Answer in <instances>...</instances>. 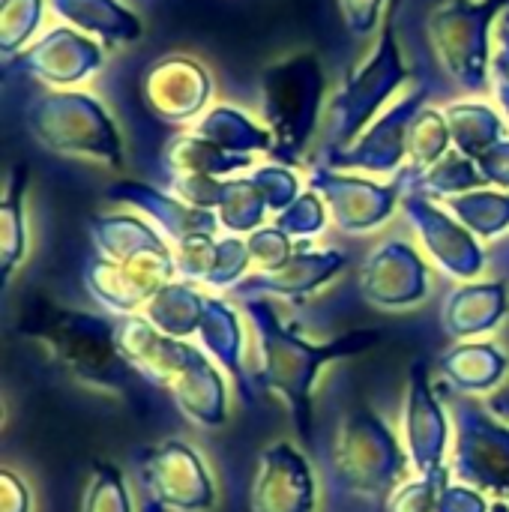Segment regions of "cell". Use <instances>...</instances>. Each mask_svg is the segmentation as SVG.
Masks as SVG:
<instances>
[{
  "label": "cell",
  "mask_w": 509,
  "mask_h": 512,
  "mask_svg": "<svg viewBox=\"0 0 509 512\" xmlns=\"http://www.w3.org/2000/svg\"><path fill=\"white\" fill-rule=\"evenodd\" d=\"M489 411L492 414H498L501 420H507L509 423V387L504 393H495L492 399H489Z\"/></svg>",
  "instance_id": "cell-50"
},
{
  "label": "cell",
  "mask_w": 509,
  "mask_h": 512,
  "mask_svg": "<svg viewBox=\"0 0 509 512\" xmlns=\"http://www.w3.org/2000/svg\"><path fill=\"white\" fill-rule=\"evenodd\" d=\"M492 512H509V501H504V498H498V501L492 504Z\"/></svg>",
  "instance_id": "cell-52"
},
{
  "label": "cell",
  "mask_w": 509,
  "mask_h": 512,
  "mask_svg": "<svg viewBox=\"0 0 509 512\" xmlns=\"http://www.w3.org/2000/svg\"><path fill=\"white\" fill-rule=\"evenodd\" d=\"M117 327V315L63 309L51 300H33L18 312V333L36 342L63 375L87 390L132 399L141 378L117 348Z\"/></svg>",
  "instance_id": "cell-2"
},
{
  "label": "cell",
  "mask_w": 509,
  "mask_h": 512,
  "mask_svg": "<svg viewBox=\"0 0 509 512\" xmlns=\"http://www.w3.org/2000/svg\"><path fill=\"white\" fill-rule=\"evenodd\" d=\"M117 348L126 357V363L135 369V375L159 390H171L177 375L189 366L198 345H189V339H174L162 333L147 315H126L117 327Z\"/></svg>",
  "instance_id": "cell-20"
},
{
  "label": "cell",
  "mask_w": 509,
  "mask_h": 512,
  "mask_svg": "<svg viewBox=\"0 0 509 512\" xmlns=\"http://www.w3.org/2000/svg\"><path fill=\"white\" fill-rule=\"evenodd\" d=\"M252 512H315L318 483L309 459L288 441L267 447L252 483Z\"/></svg>",
  "instance_id": "cell-19"
},
{
  "label": "cell",
  "mask_w": 509,
  "mask_h": 512,
  "mask_svg": "<svg viewBox=\"0 0 509 512\" xmlns=\"http://www.w3.org/2000/svg\"><path fill=\"white\" fill-rule=\"evenodd\" d=\"M24 126L48 153L90 159L111 171L126 165L120 126L93 93L39 90L24 102Z\"/></svg>",
  "instance_id": "cell-3"
},
{
  "label": "cell",
  "mask_w": 509,
  "mask_h": 512,
  "mask_svg": "<svg viewBox=\"0 0 509 512\" xmlns=\"http://www.w3.org/2000/svg\"><path fill=\"white\" fill-rule=\"evenodd\" d=\"M450 411L456 420L453 465L459 483L483 495L509 498V423L480 405L474 396L453 393Z\"/></svg>",
  "instance_id": "cell-8"
},
{
  "label": "cell",
  "mask_w": 509,
  "mask_h": 512,
  "mask_svg": "<svg viewBox=\"0 0 509 512\" xmlns=\"http://www.w3.org/2000/svg\"><path fill=\"white\" fill-rule=\"evenodd\" d=\"M204 309H207V294H201L195 282L174 279L147 303L141 315H147L162 333L174 339H192L198 336Z\"/></svg>",
  "instance_id": "cell-33"
},
{
  "label": "cell",
  "mask_w": 509,
  "mask_h": 512,
  "mask_svg": "<svg viewBox=\"0 0 509 512\" xmlns=\"http://www.w3.org/2000/svg\"><path fill=\"white\" fill-rule=\"evenodd\" d=\"M360 294L378 309H411L429 297V264L408 240H384L360 267Z\"/></svg>",
  "instance_id": "cell-17"
},
{
  "label": "cell",
  "mask_w": 509,
  "mask_h": 512,
  "mask_svg": "<svg viewBox=\"0 0 509 512\" xmlns=\"http://www.w3.org/2000/svg\"><path fill=\"white\" fill-rule=\"evenodd\" d=\"M387 0H339V12L351 36L366 39L381 27V12Z\"/></svg>",
  "instance_id": "cell-45"
},
{
  "label": "cell",
  "mask_w": 509,
  "mask_h": 512,
  "mask_svg": "<svg viewBox=\"0 0 509 512\" xmlns=\"http://www.w3.org/2000/svg\"><path fill=\"white\" fill-rule=\"evenodd\" d=\"M195 135L231 150V153H246V156H255V153H267L273 150V135L267 126H258L243 108H234V105H213L207 108L195 123L192 129Z\"/></svg>",
  "instance_id": "cell-29"
},
{
  "label": "cell",
  "mask_w": 509,
  "mask_h": 512,
  "mask_svg": "<svg viewBox=\"0 0 509 512\" xmlns=\"http://www.w3.org/2000/svg\"><path fill=\"white\" fill-rule=\"evenodd\" d=\"M348 267V255L339 249H315L309 240L297 243V252L276 270L249 273L231 294L240 300L255 297H282L291 303H303L330 285Z\"/></svg>",
  "instance_id": "cell-18"
},
{
  "label": "cell",
  "mask_w": 509,
  "mask_h": 512,
  "mask_svg": "<svg viewBox=\"0 0 509 512\" xmlns=\"http://www.w3.org/2000/svg\"><path fill=\"white\" fill-rule=\"evenodd\" d=\"M402 213L417 231L423 249L429 258L459 282H474L483 267H486V249L474 231H468L447 207L438 201L420 195V192H405L402 195Z\"/></svg>",
  "instance_id": "cell-12"
},
{
  "label": "cell",
  "mask_w": 509,
  "mask_h": 512,
  "mask_svg": "<svg viewBox=\"0 0 509 512\" xmlns=\"http://www.w3.org/2000/svg\"><path fill=\"white\" fill-rule=\"evenodd\" d=\"M246 246H249L252 264L258 270H276L297 252V243L285 231H279L276 225H264V228L252 231L246 237Z\"/></svg>",
  "instance_id": "cell-43"
},
{
  "label": "cell",
  "mask_w": 509,
  "mask_h": 512,
  "mask_svg": "<svg viewBox=\"0 0 509 512\" xmlns=\"http://www.w3.org/2000/svg\"><path fill=\"white\" fill-rule=\"evenodd\" d=\"M141 99L162 123H195L213 99V75L198 57L165 54L141 75Z\"/></svg>",
  "instance_id": "cell-14"
},
{
  "label": "cell",
  "mask_w": 509,
  "mask_h": 512,
  "mask_svg": "<svg viewBox=\"0 0 509 512\" xmlns=\"http://www.w3.org/2000/svg\"><path fill=\"white\" fill-rule=\"evenodd\" d=\"M330 465L345 492L387 504V498L408 480L411 459L390 423L360 402L336 429Z\"/></svg>",
  "instance_id": "cell-5"
},
{
  "label": "cell",
  "mask_w": 509,
  "mask_h": 512,
  "mask_svg": "<svg viewBox=\"0 0 509 512\" xmlns=\"http://www.w3.org/2000/svg\"><path fill=\"white\" fill-rule=\"evenodd\" d=\"M444 114L450 123L453 150H459L468 159H480L492 144L504 141V117L489 102H480V99L450 102Z\"/></svg>",
  "instance_id": "cell-32"
},
{
  "label": "cell",
  "mask_w": 509,
  "mask_h": 512,
  "mask_svg": "<svg viewBox=\"0 0 509 512\" xmlns=\"http://www.w3.org/2000/svg\"><path fill=\"white\" fill-rule=\"evenodd\" d=\"M492 93H495L504 117L509 120V66H504L501 60H495V66H492Z\"/></svg>",
  "instance_id": "cell-49"
},
{
  "label": "cell",
  "mask_w": 509,
  "mask_h": 512,
  "mask_svg": "<svg viewBox=\"0 0 509 512\" xmlns=\"http://www.w3.org/2000/svg\"><path fill=\"white\" fill-rule=\"evenodd\" d=\"M414 78V69H408L399 39H396V9L387 15L381 27V39L366 54L363 63H357L339 93L330 102V141L327 147H348L357 141V135L378 117L381 105Z\"/></svg>",
  "instance_id": "cell-7"
},
{
  "label": "cell",
  "mask_w": 509,
  "mask_h": 512,
  "mask_svg": "<svg viewBox=\"0 0 509 512\" xmlns=\"http://www.w3.org/2000/svg\"><path fill=\"white\" fill-rule=\"evenodd\" d=\"M0 512H33L27 483L9 468L0 471Z\"/></svg>",
  "instance_id": "cell-48"
},
{
  "label": "cell",
  "mask_w": 509,
  "mask_h": 512,
  "mask_svg": "<svg viewBox=\"0 0 509 512\" xmlns=\"http://www.w3.org/2000/svg\"><path fill=\"white\" fill-rule=\"evenodd\" d=\"M429 99V81L396 99L384 114H378L354 144L348 147H324L321 159L336 171H366V174H399L408 159V129L417 111Z\"/></svg>",
  "instance_id": "cell-10"
},
{
  "label": "cell",
  "mask_w": 509,
  "mask_h": 512,
  "mask_svg": "<svg viewBox=\"0 0 509 512\" xmlns=\"http://www.w3.org/2000/svg\"><path fill=\"white\" fill-rule=\"evenodd\" d=\"M246 315L252 318L255 336H258V372L255 387L264 393L279 396L288 411L291 423L297 429V438L312 444V393L327 363L357 357L381 345V330H354L342 333L330 342H309L294 327H288L276 306L267 297L243 300Z\"/></svg>",
  "instance_id": "cell-1"
},
{
  "label": "cell",
  "mask_w": 509,
  "mask_h": 512,
  "mask_svg": "<svg viewBox=\"0 0 509 512\" xmlns=\"http://www.w3.org/2000/svg\"><path fill=\"white\" fill-rule=\"evenodd\" d=\"M509 312V291L504 282H465L453 288L441 309V327L456 342H474L501 327Z\"/></svg>",
  "instance_id": "cell-24"
},
{
  "label": "cell",
  "mask_w": 509,
  "mask_h": 512,
  "mask_svg": "<svg viewBox=\"0 0 509 512\" xmlns=\"http://www.w3.org/2000/svg\"><path fill=\"white\" fill-rule=\"evenodd\" d=\"M249 177L255 180V186L261 189V195H264V201H267V207H270V213H282V210H288L297 198H300V177H297V171L294 168H288V165H279V162H267V165H255L252 171H249Z\"/></svg>",
  "instance_id": "cell-42"
},
{
  "label": "cell",
  "mask_w": 509,
  "mask_h": 512,
  "mask_svg": "<svg viewBox=\"0 0 509 512\" xmlns=\"http://www.w3.org/2000/svg\"><path fill=\"white\" fill-rule=\"evenodd\" d=\"M177 276L216 291H234L252 267L246 237H192L174 246Z\"/></svg>",
  "instance_id": "cell-22"
},
{
  "label": "cell",
  "mask_w": 509,
  "mask_h": 512,
  "mask_svg": "<svg viewBox=\"0 0 509 512\" xmlns=\"http://www.w3.org/2000/svg\"><path fill=\"white\" fill-rule=\"evenodd\" d=\"M453 471H441V474H417L414 480H405L384 504V512H438V498L441 489L450 483Z\"/></svg>",
  "instance_id": "cell-41"
},
{
  "label": "cell",
  "mask_w": 509,
  "mask_h": 512,
  "mask_svg": "<svg viewBox=\"0 0 509 512\" xmlns=\"http://www.w3.org/2000/svg\"><path fill=\"white\" fill-rule=\"evenodd\" d=\"M453 150V135L444 108L423 105L408 129V174H423Z\"/></svg>",
  "instance_id": "cell-36"
},
{
  "label": "cell",
  "mask_w": 509,
  "mask_h": 512,
  "mask_svg": "<svg viewBox=\"0 0 509 512\" xmlns=\"http://www.w3.org/2000/svg\"><path fill=\"white\" fill-rule=\"evenodd\" d=\"M168 396L174 399L177 411L201 429H219L228 420V387L219 372V363L198 348L189 366L177 375Z\"/></svg>",
  "instance_id": "cell-25"
},
{
  "label": "cell",
  "mask_w": 509,
  "mask_h": 512,
  "mask_svg": "<svg viewBox=\"0 0 509 512\" xmlns=\"http://www.w3.org/2000/svg\"><path fill=\"white\" fill-rule=\"evenodd\" d=\"M309 189L327 201V210L342 234H369L381 228L396 207H402L408 183L402 171L390 183H378L354 171H336L324 162H315L309 171Z\"/></svg>",
  "instance_id": "cell-11"
},
{
  "label": "cell",
  "mask_w": 509,
  "mask_h": 512,
  "mask_svg": "<svg viewBox=\"0 0 509 512\" xmlns=\"http://www.w3.org/2000/svg\"><path fill=\"white\" fill-rule=\"evenodd\" d=\"M18 69L51 90H72L90 81L105 63V45L69 24L45 30L15 57Z\"/></svg>",
  "instance_id": "cell-15"
},
{
  "label": "cell",
  "mask_w": 509,
  "mask_h": 512,
  "mask_svg": "<svg viewBox=\"0 0 509 512\" xmlns=\"http://www.w3.org/2000/svg\"><path fill=\"white\" fill-rule=\"evenodd\" d=\"M327 219H330L327 201L315 189H303L300 198L288 210H282L273 225L285 231L291 240H312L327 228Z\"/></svg>",
  "instance_id": "cell-40"
},
{
  "label": "cell",
  "mask_w": 509,
  "mask_h": 512,
  "mask_svg": "<svg viewBox=\"0 0 509 512\" xmlns=\"http://www.w3.org/2000/svg\"><path fill=\"white\" fill-rule=\"evenodd\" d=\"M27 165H15L0 198V276L9 285L12 273L27 258Z\"/></svg>",
  "instance_id": "cell-31"
},
{
  "label": "cell",
  "mask_w": 509,
  "mask_h": 512,
  "mask_svg": "<svg viewBox=\"0 0 509 512\" xmlns=\"http://www.w3.org/2000/svg\"><path fill=\"white\" fill-rule=\"evenodd\" d=\"M438 512H492L486 495L468 483H447L438 498Z\"/></svg>",
  "instance_id": "cell-46"
},
{
  "label": "cell",
  "mask_w": 509,
  "mask_h": 512,
  "mask_svg": "<svg viewBox=\"0 0 509 512\" xmlns=\"http://www.w3.org/2000/svg\"><path fill=\"white\" fill-rule=\"evenodd\" d=\"M48 9L69 27L99 39L105 48H120L141 39L144 24L123 0H48Z\"/></svg>",
  "instance_id": "cell-26"
},
{
  "label": "cell",
  "mask_w": 509,
  "mask_h": 512,
  "mask_svg": "<svg viewBox=\"0 0 509 512\" xmlns=\"http://www.w3.org/2000/svg\"><path fill=\"white\" fill-rule=\"evenodd\" d=\"M147 512H207L216 504L213 477L195 447L168 438L135 456Z\"/></svg>",
  "instance_id": "cell-9"
},
{
  "label": "cell",
  "mask_w": 509,
  "mask_h": 512,
  "mask_svg": "<svg viewBox=\"0 0 509 512\" xmlns=\"http://www.w3.org/2000/svg\"><path fill=\"white\" fill-rule=\"evenodd\" d=\"M108 198L129 204L135 210H141L162 234L171 246H180L192 237H216L222 222L213 210H201L186 204L183 198H177L168 189L141 183V180H117L108 186Z\"/></svg>",
  "instance_id": "cell-21"
},
{
  "label": "cell",
  "mask_w": 509,
  "mask_h": 512,
  "mask_svg": "<svg viewBox=\"0 0 509 512\" xmlns=\"http://www.w3.org/2000/svg\"><path fill=\"white\" fill-rule=\"evenodd\" d=\"M501 24H504V27H509V6H507V12L501 15Z\"/></svg>",
  "instance_id": "cell-53"
},
{
  "label": "cell",
  "mask_w": 509,
  "mask_h": 512,
  "mask_svg": "<svg viewBox=\"0 0 509 512\" xmlns=\"http://www.w3.org/2000/svg\"><path fill=\"white\" fill-rule=\"evenodd\" d=\"M438 369L462 396H480L501 387L509 372V357L495 342H459L438 357Z\"/></svg>",
  "instance_id": "cell-28"
},
{
  "label": "cell",
  "mask_w": 509,
  "mask_h": 512,
  "mask_svg": "<svg viewBox=\"0 0 509 512\" xmlns=\"http://www.w3.org/2000/svg\"><path fill=\"white\" fill-rule=\"evenodd\" d=\"M447 210L480 240H495L509 231V189H474L444 201Z\"/></svg>",
  "instance_id": "cell-35"
},
{
  "label": "cell",
  "mask_w": 509,
  "mask_h": 512,
  "mask_svg": "<svg viewBox=\"0 0 509 512\" xmlns=\"http://www.w3.org/2000/svg\"><path fill=\"white\" fill-rule=\"evenodd\" d=\"M45 0H0V54L3 60L27 51L39 36Z\"/></svg>",
  "instance_id": "cell-38"
},
{
  "label": "cell",
  "mask_w": 509,
  "mask_h": 512,
  "mask_svg": "<svg viewBox=\"0 0 509 512\" xmlns=\"http://www.w3.org/2000/svg\"><path fill=\"white\" fill-rule=\"evenodd\" d=\"M201 348L231 375L237 384V393L246 405L255 402V381H249V372L243 366V330L237 321V312L222 297H207V309L198 327Z\"/></svg>",
  "instance_id": "cell-27"
},
{
  "label": "cell",
  "mask_w": 509,
  "mask_h": 512,
  "mask_svg": "<svg viewBox=\"0 0 509 512\" xmlns=\"http://www.w3.org/2000/svg\"><path fill=\"white\" fill-rule=\"evenodd\" d=\"M177 276V261H141L120 264L105 255H90L81 270L87 294L117 318L141 315L147 303Z\"/></svg>",
  "instance_id": "cell-16"
},
{
  "label": "cell",
  "mask_w": 509,
  "mask_h": 512,
  "mask_svg": "<svg viewBox=\"0 0 509 512\" xmlns=\"http://www.w3.org/2000/svg\"><path fill=\"white\" fill-rule=\"evenodd\" d=\"M477 168H480L486 186L509 189V138L492 144V147L477 159Z\"/></svg>",
  "instance_id": "cell-47"
},
{
  "label": "cell",
  "mask_w": 509,
  "mask_h": 512,
  "mask_svg": "<svg viewBox=\"0 0 509 512\" xmlns=\"http://www.w3.org/2000/svg\"><path fill=\"white\" fill-rule=\"evenodd\" d=\"M87 234L96 246V255L120 264L174 261V246L165 240V234L132 213H99L87 222Z\"/></svg>",
  "instance_id": "cell-23"
},
{
  "label": "cell",
  "mask_w": 509,
  "mask_h": 512,
  "mask_svg": "<svg viewBox=\"0 0 509 512\" xmlns=\"http://www.w3.org/2000/svg\"><path fill=\"white\" fill-rule=\"evenodd\" d=\"M270 207L261 195V189L255 186V180L246 177H225V189H222V201L216 207V216L222 222V228L234 237H249L252 231L264 228Z\"/></svg>",
  "instance_id": "cell-37"
},
{
  "label": "cell",
  "mask_w": 509,
  "mask_h": 512,
  "mask_svg": "<svg viewBox=\"0 0 509 512\" xmlns=\"http://www.w3.org/2000/svg\"><path fill=\"white\" fill-rule=\"evenodd\" d=\"M261 117L273 135L270 159L279 165H300L324 108L327 75L312 51L288 54L261 72Z\"/></svg>",
  "instance_id": "cell-4"
},
{
  "label": "cell",
  "mask_w": 509,
  "mask_h": 512,
  "mask_svg": "<svg viewBox=\"0 0 509 512\" xmlns=\"http://www.w3.org/2000/svg\"><path fill=\"white\" fill-rule=\"evenodd\" d=\"M509 0H444L426 21L441 69L468 93L492 90V24Z\"/></svg>",
  "instance_id": "cell-6"
},
{
  "label": "cell",
  "mask_w": 509,
  "mask_h": 512,
  "mask_svg": "<svg viewBox=\"0 0 509 512\" xmlns=\"http://www.w3.org/2000/svg\"><path fill=\"white\" fill-rule=\"evenodd\" d=\"M81 512H135L132 495L126 489V477L117 465L105 459L93 462L90 483L81 498Z\"/></svg>",
  "instance_id": "cell-39"
},
{
  "label": "cell",
  "mask_w": 509,
  "mask_h": 512,
  "mask_svg": "<svg viewBox=\"0 0 509 512\" xmlns=\"http://www.w3.org/2000/svg\"><path fill=\"white\" fill-rule=\"evenodd\" d=\"M165 165L168 174H204V177H231L240 171L255 168V156L246 153H231L195 132L177 135L168 150H165Z\"/></svg>",
  "instance_id": "cell-30"
},
{
  "label": "cell",
  "mask_w": 509,
  "mask_h": 512,
  "mask_svg": "<svg viewBox=\"0 0 509 512\" xmlns=\"http://www.w3.org/2000/svg\"><path fill=\"white\" fill-rule=\"evenodd\" d=\"M498 39H501V51H498V57L495 60H501L504 66H509V27L501 24V30H498Z\"/></svg>",
  "instance_id": "cell-51"
},
{
  "label": "cell",
  "mask_w": 509,
  "mask_h": 512,
  "mask_svg": "<svg viewBox=\"0 0 509 512\" xmlns=\"http://www.w3.org/2000/svg\"><path fill=\"white\" fill-rule=\"evenodd\" d=\"M402 174H405L408 192H420L432 201H447V198H456V195H465L474 189H486L477 159H468L459 150H450L438 165H432L423 174H408L405 168H402Z\"/></svg>",
  "instance_id": "cell-34"
},
{
  "label": "cell",
  "mask_w": 509,
  "mask_h": 512,
  "mask_svg": "<svg viewBox=\"0 0 509 512\" xmlns=\"http://www.w3.org/2000/svg\"><path fill=\"white\" fill-rule=\"evenodd\" d=\"M222 189H225L222 177H204V174H171L168 177V192H174L177 198H183L192 207L213 210V213L222 201Z\"/></svg>",
  "instance_id": "cell-44"
},
{
  "label": "cell",
  "mask_w": 509,
  "mask_h": 512,
  "mask_svg": "<svg viewBox=\"0 0 509 512\" xmlns=\"http://www.w3.org/2000/svg\"><path fill=\"white\" fill-rule=\"evenodd\" d=\"M402 432L405 450L417 474H441L447 471L450 450V417L432 384L429 363L414 360L405 384V408H402Z\"/></svg>",
  "instance_id": "cell-13"
}]
</instances>
